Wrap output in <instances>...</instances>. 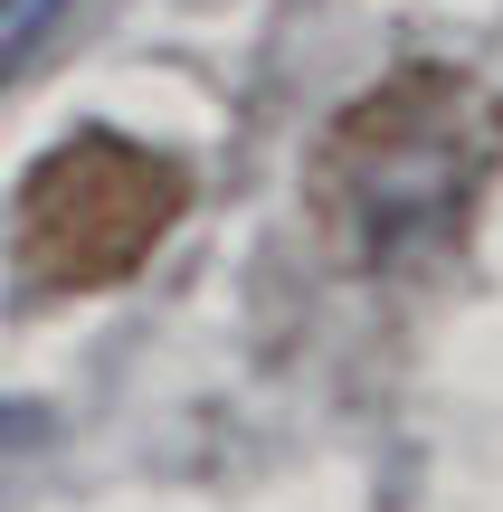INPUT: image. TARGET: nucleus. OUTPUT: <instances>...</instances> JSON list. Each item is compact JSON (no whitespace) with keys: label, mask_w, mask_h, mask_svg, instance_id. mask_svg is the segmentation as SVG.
Instances as JSON below:
<instances>
[{"label":"nucleus","mask_w":503,"mask_h":512,"mask_svg":"<svg viewBox=\"0 0 503 512\" xmlns=\"http://www.w3.org/2000/svg\"><path fill=\"white\" fill-rule=\"evenodd\" d=\"M503 162V95L475 67L409 57L323 124L304 162V209L352 266H399L475 209Z\"/></svg>","instance_id":"nucleus-1"},{"label":"nucleus","mask_w":503,"mask_h":512,"mask_svg":"<svg viewBox=\"0 0 503 512\" xmlns=\"http://www.w3.org/2000/svg\"><path fill=\"white\" fill-rule=\"evenodd\" d=\"M67 10H76V0H0V86L67 29Z\"/></svg>","instance_id":"nucleus-3"},{"label":"nucleus","mask_w":503,"mask_h":512,"mask_svg":"<svg viewBox=\"0 0 503 512\" xmlns=\"http://www.w3.org/2000/svg\"><path fill=\"white\" fill-rule=\"evenodd\" d=\"M181 209H190L181 152L86 124L29 162V181L10 200V247L38 294H95V285H124L133 266H152V247L181 228Z\"/></svg>","instance_id":"nucleus-2"}]
</instances>
